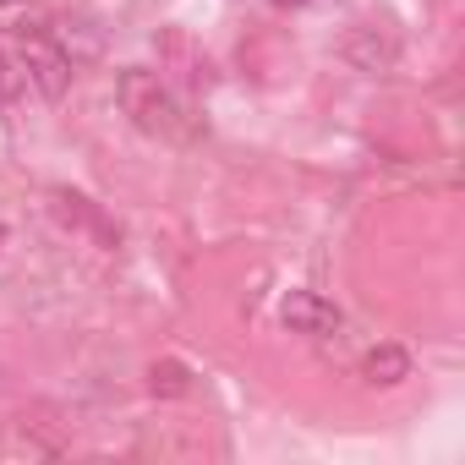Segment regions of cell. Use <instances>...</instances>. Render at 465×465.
Instances as JSON below:
<instances>
[{
    "instance_id": "cell-1",
    "label": "cell",
    "mask_w": 465,
    "mask_h": 465,
    "mask_svg": "<svg viewBox=\"0 0 465 465\" xmlns=\"http://www.w3.org/2000/svg\"><path fill=\"white\" fill-rule=\"evenodd\" d=\"M115 99H121V110L132 115V126L137 132H148V137H159V143H197V115L175 99V88L159 77V72H143V66H126L121 77H115Z\"/></svg>"
},
{
    "instance_id": "cell-2",
    "label": "cell",
    "mask_w": 465,
    "mask_h": 465,
    "mask_svg": "<svg viewBox=\"0 0 465 465\" xmlns=\"http://www.w3.org/2000/svg\"><path fill=\"white\" fill-rule=\"evenodd\" d=\"M17 66H23L28 88H39L45 99H66L72 72H77V66L61 55V45H55L50 34H23V39H17Z\"/></svg>"
},
{
    "instance_id": "cell-3",
    "label": "cell",
    "mask_w": 465,
    "mask_h": 465,
    "mask_svg": "<svg viewBox=\"0 0 465 465\" xmlns=\"http://www.w3.org/2000/svg\"><path fill=\"white\" fill-rule=\"evenodd\" d=\"M340 61L356 66V72H367V77H383V72H394L400 45H394L389 28H378V23H356V28H345V39H340Z\"/></svg>"
},
{
    "instance_id": "cell-4",
    "label": "cell",
    "mask_w": 465,
    "mask_h": 465,
    "mask_svg": "<svg viewBox=\"0 0 465 465\" xmlns=\"http://www.w3.org/2000/svg\"><path fill=\"white\" fill-rule=\"evenodd\" d=\"M280 323H285L291 334L329 340V334H340V329H345V312H340L329 296H318V291H291V296L280 302Z\"/></svg>"
},
{
    "instance_id": "cell-5",
    "label": "cell",
    "mask_w": 465,
    "mask_h": 465,
    "mask_svg": "<svg viewBox=\"0 0 465 465\" xmlns=\"http://www.w3.org/2000/svg\"><path fill=\"white\" fill-rule=\"evenodd\" d=\"M50 208H55V219H66L72 230H88V236H94L104 252H110V247H121V230H115V224H110V219H104V213H99L83 192L55 186V192H50Z\"/></svg>"
},
{
    "instance_id": "cell-6",
    "label": "cell",
    "mask_w": 465,
    "mask_h": 465,
    "mask_svg": "<svg viewBox=\"0 0 465 465\" xmlns=\"http://www.w3.org/2000/svg\"><path fill=\"white\" fill-rule=\"evenodd\" d=\"M50 39L61 45V55H66L72 66H77V61H94V55L104 50V39H99V28H94L88 17H61V23L50 17Z\"/></svg>"
},
{
    "instance_id": "cell-7",
    "label": "cell",
    "mask_w": 465,
    "mask_h": 465,
    "mask_svg": "<svg viewBox=\"0 0 465 465\" xmlns=\"http://www.w3.org/2000/svg\"><path fill=\"white\" fill-rule=\"evenodd\" d=\"M361 378H367L372 389H394V383L411 378V356H405L400 345H372V351L361 356Z\"/></svg>"
},
{
    "instance_id": "cell-8",
    "label": "cell",
    "mask_w": 465,
    "mask_h": 465,
    "mask_svg": "<svg viewBox=\"0 0 465 465\" xmlns=\"http://www.w3.org/2000/svg\"><path fill=\"white\" fill-rule=\"evenodd\" d=\"M148 389L159 400H181V394H192V367L186 361H153L148 367Z\"/></svg>"
},
{
    "instance_id": "cell-9",
    "label": "cell",
    "mask_w": 465,
    "mask_h": 465,
    "mask_svg": "<svg viewBox=\"0 0 465 465\" xmlns=\"http://www.w3.org/2000/svg\"><path fill=\"white\" fill-rule=\"evenodd\" d=\"M23 88H28V77H23V66H17V61L6 55V50H0V104H12V99H17Z\"/></svg>"
},
{
    "instance_id": "cell-10",
    "label": "cell",
    "mask_w": 465,
    "mask_h": 465,
    "mask_svg": "<svg viewBox=\"0 0 465 465\" xmlns=\"http://www.w3.org/2000/svg\"><path fill=\"white\" fill-rule=\"evenodd\" d=\"M280 6H323V0H280Z\"/></svg>"
}]
</instances>
